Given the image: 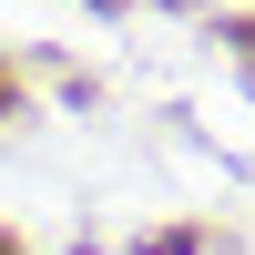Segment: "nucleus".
Here are the masks:
<instances>
[{
  "instance_id": "1",
  "label": "nucleus",
  "mask_w": 255,
  "mask_h": 255,
  "mask_svg": "<svg viewBox=\"0 0 255 255\" xmlns=\"http://www.w3.org/2000/svg\"><path fill=\"white\" fill-rule=\"evenodd\" d=\"M0 255H10V245H0Z\"/></svg>"
}]
</instances>
